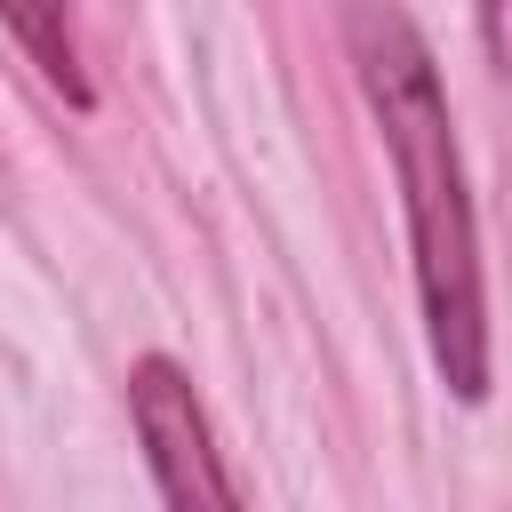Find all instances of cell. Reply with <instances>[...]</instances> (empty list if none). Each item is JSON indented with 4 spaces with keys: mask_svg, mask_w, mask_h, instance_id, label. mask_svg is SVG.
Returning <instances> with one entry per match:
<instances>
[{
    "mask_svg": "<svg viewBox=\"0 0 512 512\" xmlns=\"http://www.w3.org/2000/svg\"><path fill=\"white\" fill-rule=\"evenodd\" d=\"M344 40L360 64L368 112L392 144V168H400L432 360H440L456 400H480L488 392V296H480V232H472V192H464V152H456L440 64L392 0H352Z\"/></svg>",
    "mask_w": 512,
    "mask_h": 512,
    "instance_id": "1",
    "label": "cell"
},
{
    "mask_svg": "<svg viewBox=\"0 0 512 512\" xmlns=\"http://www.w3.org/2000/svg\"><path fill=\"white\" fill-rule=\"evenodd\" d=\"M128 416H136V440H144V464H152L168 512H240L232 464H224V448L208 432V408H200V392L176 360H136Z\"/></svg>",
    "mask_w": 512,
    "mask_h": 512,
    "instance_id": "2",
    "label": "cell"
},
{
    "mask_svg": "<svg viewBox=\"0 0 512 512\" xmlns=\"http://www.w3.org/2000/svg\"><path fill=\"white\" fill-rule=\"evenodd\" d=\"M8 32L24 40V56L40 64L48 88H64L72 104H88V80H80V48H72V0H0Z\"/></svg>",
    "mask_w": 512,
    "mask_h": 512,
    "instance_id": "3",
    "label": "cell"
}]
</instances>
